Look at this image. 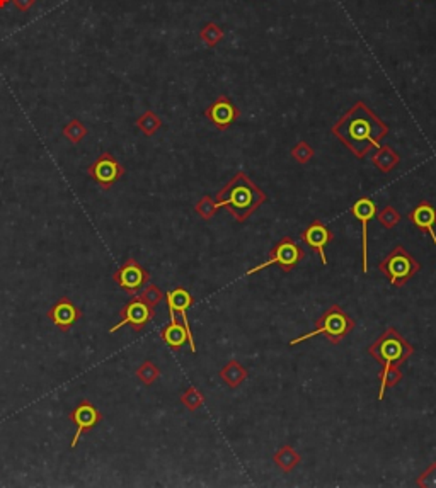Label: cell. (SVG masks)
Here are the masks:
<instances>
[{
    "instance_id": "26",
    "label": "cell",
    "mask_w": 436,
    "mask_h": 488,
    "mask_svg": "<svg viewBox=\"0 0 436 488\" xmlns=\"http://www.w3.org/2000/svg\"><path fill=\"white\" fill-rule=\"evenodd\" d=\"M158 376H161V371H158V368L152 363V361H145V363L137 369V378L144 384L156 383Z\"/></svg>"
},
{
    "instance_id": "32",
    "label": "cell",
    "mask_w": 436,
    "mask_h": 488,
    "mask_svg": "<svg viewBox=\"0 0 436 488\" xmlns=\"http://www.w3.org/2000/svg\"><path fill=\"white\" fill-rule=\"evenodd\" d=\"M13 2H14V7L19 12H27L34 6V4H36V0H13Z\"/></svg>"
},
{
    "instance_id": "20",
    "label": "cell",
    "mask_w": 436,
    "mask_h": 488,
    "mask_svg": "<svg viewBox=\"0 0 436 488\" xmlns=\"http://www.w3.org/2000/svg\"><path fill=\"white\" fill-rule=\"evenodd\" d=\"M273 459H275V464L283 473H290V471L295 470L300 461H302V456L297 452V449H293L292 446H281L280 449L275 452V458Z\"/></svg>"
},
{
    "instance_id": "15",
    "label": "cell",
    "mask_w": 436,
    "mask_h": 488,
    "mask_svg": "<svg viewBox=\"0 0 436 488\" xmlns=\"http://www.w3.org/2000/svg\"><path fill=\"white\" fill-rule=\"evenodd\" d=\"M407 218L419 232L430 235L436 245V208L430 201H421L419 204H416V208Z\"/></svg>"
},
{
    "instance_id": "19",
    "label": "cell",
    "mask_w": 436,
    "mask_h": 488,
    "mask_svg": "<svg viewBox=\"0 0 436 488\" xmlns=\"http://www.w3.org/2000/svg\"><path fill=\"white\" fill-rule=\"evenodd\" d=\"M380 379V390H379V400L386 398V391L388 388H394L402 381V371L397 364H383L382 371L379 372Z\"/></svg>"
},
{
    "instance_id": "28",
    "label": "cell",
    "mask_w": 436,
    "mask_h": 488,
    "mask_svg": "<svg viewBox=\"0 0 436 488\" xmlns=\"http://www.w3.org/2000/svg\"><path fill=\"white\" fill-rule=\"evenodd\" d=\"M194 211L200 214L203 220H212V218L215 216L217 211H218L217 201H213L210 196H203L200 201L196 202V206H194Z\"/></svg>"
},
{
    "instance_id": "31",
    "label": "cell",
    "mask_w": 436,
    "mask_h": 488,
    "mask_svg": "<svg viewBox=\"0 0 436 488\" xmlns=\"http://www.w3.org/2000/svg\"><path fill=\"white\" fill-rule=\"evenodd\" d=\"M418 483L419 487H424V488H431V487H436V463H431L430 464V468H428L424 473L419 476L418 478Z\"/></svg>"
},
{
    "instance_id": "10",
    "label": "cell",
    "mask_w": 436,
    "mask_h": 488,
    "mask_svg": "<svg viewBox=\"0 0 436 488\" xmlns=\"http://www.w3.org/2000/svg\"><path fill=\"white\" fill-rule=\"evenodd\" d=\"M154 319V308L147 305L142 298H135L121 309V321L109 328L111 333L118 332L125 325H132L135 330H142Z\"/></svg>"
},
{
    "instance_id": "16",
    "label": "cell",
    "mask_w": 436,
    "mask_h": 488,
    "mask_svg": "<svg viewBox=\"0 0 436 488\" xmlns=\"http://www.w3.org/2000/svg\"><path fill=\"white\" fill-rule=\"evenodd\" d=\"M48 316L58 328L69 330L75 321L81 319V312H79V308L75 307L69 298H62V300L58 301V303H55L53 308L50 309Z\"/></svg>"
},
{
    "instance_id": "24",
    "label": "cell",
    "mask_w": 436,
    "mask_h": 488,
    "mask_svg": "<svg viewBox=\"0 0 436 488\" xmlns=\"http://www.w3.org/2000/svg\"><path fill=\"white\" fill-rule=\"evenodd\" d=\"M181 403L184 405L188 410H198V408H201L203 407V403H205V396L201 395V391L198 390V388H194V386H189L188 390H186L184 393L181 395Z\"/></svg>"
},
{
    "instance_id": "29",
    "label": "cell",
    "mask_w": 436,
    "mask_h": 488,
    "mask_svg": "<svg viewBox=\"0 0 436 488\" xmlns=\"http://www.w3.org/2000/svg\"><path fill=\"white\" fill-rule=\"evenodd\" d=\"M292 157L295 158L299 164H307V162H311L312 158H314V148H312L307 141H299L292 148Z\"/></svg>"
},
{
    "instance_id": "21",
    "label": "cell",
    "mask_w": 436,
    "mask_h": 488,
    "mask_svg": "<svg viewBox=\"0 0 436 488\" xmlns=\"http://www.w3.org/2000/svg\"><path fill=\"white\" fill-rule=\"evenodd\" d=\"M399 153L394 148H390V146H380V148H376L374 157H372V162H374L376 169L386 174L394 170L399 165Z\"/></svg>"
},
{
    "instance_id": "14",
    "label": "cell",
    "mask_w": 436,
    "mask_h": 488,
    "mask_svg": "<svg viewBox=\"0 0 436 488\" xmlns=\"http://www.w3.org/2000/svg\"><path fill=\"white\" fill-rule=\"evenodd\" d=\"M70 417H72L74 424L77 426L75 438L72 439V444H70V447L75 449V446H77L79 439L82 438V434L97 426L99 420H101V414H99V410L94 407V405H90L89 402H82L77 408H75L72 414H70Z\"/></svg>"
},
{
    "instance_id": "30",
    "label": "cell",
    "mask_w": 436,
    "mask_h": 488,
    "mask_svg": "<svg viewBox=\"0 0 436 488\" xmlns=\"http://www.w3.org/2000/svg\"><path fill=\"white\" fill-rule=\"evenodd\" d=\"M140 298L145 301L147 305H150V307L154 308V307H157V305L161 303L162 300H164V293H162L161 289L157 288V286L149 284V286H145V289L142 291Z\"/></svg>"
},
{
    "instance_id": "23",
    "label": "cell",
    "mask_w": 436,
    "mask_h": 488,
    "mask_svg": "<svg viewBox=\"0 0 436 488\" xmlns=\"http://www.w3.org/2000/svg\"><path fill=\"white\" fill-rule=\"evenodd\" d=\"M63 137L70 143L77 145V143H81L87 137L86 125L82 121H79V119H72V121L63 128Z\"/></svg>"
},
{
    "instance_id": "8",
    "label": "cell",
    "mask_w": 436,
    "mask_h": 488,
    "mask_svg": "<svg viewBox=\"0 0 436 488\" xmlns=\"http://www.w3.org/2000/svg\"><path fill=\"white\" fill-rule=\"evenodd\" d=\"M165 300H168V307H169V316L170 320L176 319V313H179L182 323H184L186 330H188L189 339H191V342H189V347H191V352H196V344H194L193 339V332H191V325H189L188 320V312L189 308L194 305V298L191 296V293L188 291V289L184 288H174L170 289V291L165 295Z\"/></svg>"
},
{
    "instance_id": "7",
    "label": "cell",
    "mask_w": 436,
    "mask_h": 488,
    "mask_svg": "<svg viewBox=\"0 0 436 488\" xmlns=\"http://www.w3.org/2000/svg\"><path fill=\"white\" fill-rule=\"evenodd\" d=\"M350 213L362 223V260L363 272L368 274V225L379 213V206L370 197H360L350 208Z\"/></svg>"
},
{
    "instance_id": "4",
    "label": "cell",
    "mask_w": 436,
    "mask_h": 488,
    "mask_svg": "<svg viewBox=\"0 0 436 488\" xmlns=\"http://www.w3.org/2000/svg\"><path fill=\"white\" fill-rule=\"evenodd\" d=\"M368 354L382 366L383 364L402 366L414 354V347L394 327H388L368 345Z\"/></svg>"
},
{
    "instance_id": "3",
    "label": "cell",
    "mask_w": 436,
    "mask_h": 488,
    "mask_svg": "<svg viewBox=\"0 0 436 488\" xmlns=\"http://www.w3.org/2000/svg\"><path fill=\"white\" fill-rule=\"evenodd\" d=\"M355 327H356V321L353 320L351 316L339 307V305H331V307H329L326 312H324L322 315L315 320L314 330L304 333V335L290 340V345L293 347V345L302 344L305 342V340L314 339V337L317 335L327 337L329 342L338 345L341 344V340L348 335V333L355 330Z\"/></svg>"
},
{
    "instance_id": "13",
    "label": "cell",
    "mask_w": 436,
    "mask_h": 488,
    "mask_svg": "<svg viewBox=\"0 0 436 488\" xmlns=\"http://www.w3.org/2000/svg\"><path fill=\"white\" fill-rule=\"evenodd\" d=\"M205 116L217 126L218 130H227L239 118V109L233 106V102L225 95H220L208 109L205 111Z\"/></svg>"
},
{
    "instance_id": "9",
    "label": "cell",
    "mask_w": 436,
    "mask_h": 488,
    "mask_svg": "<svg viewBox=\"0 0 436 488\" xmlns=\"http://www.w3.org/2000/svg\"><path fill=\"white\" fill-rule=\"evenodd\" d=\"M123 174H125V169H123L120 162L111 153H102L101 157L89 167V176L104 189L116 184Z\"/></svg>"
},
{
    "instance_id": "33",
    "label": "cell",
    "mask_w": 436,
    "mask_h": 488,
    "mask_svg": "<svg viewBox=\"0 0 436 488\" xmlns=\"http://www.w3.org/2000/svg\"><path fill=\"white\" fill-rule=\"evenodd\" d=\"M11 2H13V0H0V9H6Z\"/></svg>"
},
{
    "instance_id": "5",
    "label": "cell",
    "mask_w": 436,
    "mask_h": 488,
    "mask_svg": "<svg viewBox=\"0 0 436 488\" xmlns=\"http://www.w3.org/2000/svg\"><path fill=\"white\" fill-rule=\"evenodd\" d=\"M379 271L387 277L388 283L395 288H402L407 284L412 277L421 271V264L404 249L402 245H397L387 257H383L379 264Z\"/></svg>"
},
{
    "instance_id": "25",
    "label": "cell",
    "mask_w": 436,
    "mask_h": 488,
    "mask_svg": "<svg viewBox=\"0 0 436 488\" xmlns=\"http://www.w3.org/2000/svg\"><path fill=\"white\" fill-rule=\"evenodd\" d=\"M200 38L203 39L206 46L213 48L222 41V38H224V31H222V27L217 26L215 22H210V24H206L203 29H201Z\"/></svg>"
},
{
    "instance_id": "11",
    "label": "cell",
    "mask_w": 436,
    "mask_h": 488,
    "mask_svg": "<svg viewBox=\"0 0 436 488\" xmlns=\"http://www.w3.org/2000/svg\"><path fill=\"white\" fill-rule=\"evenodd\" d=\"M149 272H147L135 259L126 260L120 271L114 274V281H116L126 293H130V295H135V293L140 291V289L149 283Z\"/></svg>"
},
{
    "instance_id": "12",
    "label": "cell",
    "mask_w": 436,
    "mask_h": 488,
    "mask_svg": "<svg viewBox=\"0 0 436 488\" xmlns=\"http://www.w3.org/2000/svg\"><path fill=\"white\" fill-rule=\"evenodd\" d=\"M332 238H334V235H332V232L320 220L311 221L307 228H305L304 232H302L304 244H307L308 247L314 250V252L319 253L320 262H322L324 265L327 264L326 247H327L329 244H331Z\"/></svg>"
},
{
    "instance_id": "17",
    "label": "cell",
    "mask_w": 436,
    "mask_h": 488,
    "mask_svg": "<svg viewBox=\"0 0 436 488\" xmlns=\"http://www.w3.org/2000/svg\"><path fill=\"white\" fill-rule=\"evenodd\" d=\"M161 337L165 344L169 345L172 351H179L184 344L191 342L189 339L188 330H186L184 323H179L176 319L170 320L169 325H165L164 328L161 330Z\"/></svg>"
},
{
    "instance_id": "27",
    "label": "cell",
    "mask_w": 436,
    "mask_h": 488,
    "mask_svg": "<svg viewBox=\"0 0 436 488\" xmlns=\"http://www.w3.org/2000/svg\"><path fill=\"white\" fill-rule=\"evenodd\" d=\"M376 220L380 221V225L383 226V228L392 230L397 226V223L400 221V214L397 209L394 208V206H386V208L382 209V211L376 213Z\"/></svg>"
},
{
    "instance_id": "22",
    "label": "cell",
    "mask_w": 436,
    "mask_h": 488,
    "mask_svg": "<svg viewBox=\"0 0 436 488\" xmlns=\"http://www.w3.org/2000/svg\"><path fill=\"white\" fill-rule=\"evenodd\" d=\"M137 126L140 128L142 133L147 134V137H152V134H156L157 131L161 130L162 121L154 111H145V113L137 119Z\"/></svg>"
},
{
    "instance_id": "1",
    "label": "cell",
    "mask_w": 436,
    "mask_h": 488,
    "mask_svg": "<svg viewBox=\"0 0 436 488\" xmlns=\"http://www.w3.org/2000/svg\"><path fill=\"white\" fill-rule=\"evenodd\" d=\"M331 131L356 157L365 158L372 148H379L388 126L365 102H356Z\"/></svg>"
},
{
    "instance_id": "18",
    "label": "cell",
    "mask_w": 436,
    "mask_h": 488,
    "mask_svg": "<svg viewBox=\"0 0 436 488\" xmlns=\"http://www.w3.org/2000/svg\"><path fill=\"white\" fill-rule=\"evenodd\" d=\"M218 376H220V379L224 381V383L227 384L229 388H239L240 384H243L244 381L247 379L249 372H247V369H245L243 364L239 363V361L232 359L220 369Z\"/></svg>"
},
{
    "instance_id": "2",
    "label": "cell",
    "mask_w": 436,
    "mask_h": 488,
    "mask_svg": "<svg viewBox=\"0 0 436 488\" xmlns=\"http://www.w3.org/2000/svg\"><path fill=\"white\" fill-rule=\"evenodd\" d=\"M264 201H266V194L244 172L236 174L232 181L217 194L218 209H229V213L239 223H245L249 216L263 206Z\"/></svg>"
},
{
    "instance_id": "6",
    "label": "cell",
    "mask_w": 436,
    "mask_h": 488,
    "mask_svg": "<svg viewBox=\"0 0 436 488\" xmlns=\"http://www.w3.org/2000/svg\"><path fill=\"white\" fill-rule=\"evenodd\" d=\"M304 257H305L304 249L300 247V245H297L293 238L283 237L278 244L275 245V247L269 250L268 260L261 262V264H257L256 267H251L245 274H247V276H252V274L261 272L263 269L269 267V265H278L283 272H290L300 264V262H302Z\"/></svg>"
}]
</instances>
